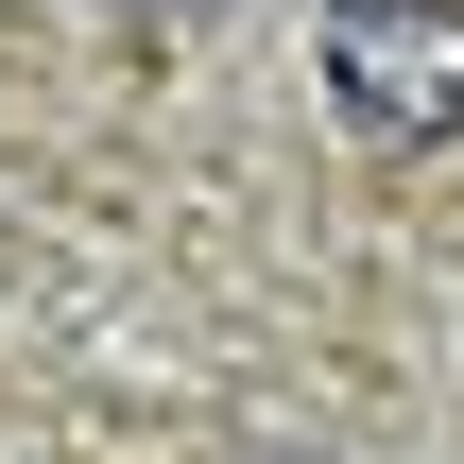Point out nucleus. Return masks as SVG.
<instances>
[{"label": "nucleus", "instance_id": "obj_1", "mask_svg": "<svg viewBox=\"0 0 464 464\" xmlns=\"http://www.w3.org/2000/svg\"><path fill=\"white\" fill-rule=\"evenodd\" d=\"M327 103L379 155L464 138V0H327Z\"/></svg>", "mask_w": 464, "mask_h": 464}, {"label": "nucleus", "instance_id": "obj_2", "mask_svg": "<svg viewBox=\"0 0 464 464\" xmlns=\"http://www.w3.org/2000/svg\"><path fill=\"white\" fill-rule=\"evenodd\" d=\"M121 17H138V34H207L224 0H121Z\"/></svg>", "mask_w": 464, "mask_h": 464}, {"label": "nucleus", "instance_id": "obj_3", "mask_svg": "<svg viewBox=\"0 0 464 464\" xmlns=\"http://www.w3.org/2000/svg\"><path fill=\"white\" fill-rule=\"evenodd\" d=\"M258 464H327V448H258Z\"/></svg>", "mask_w": 464, "mask_h": 464}]
</instances>
